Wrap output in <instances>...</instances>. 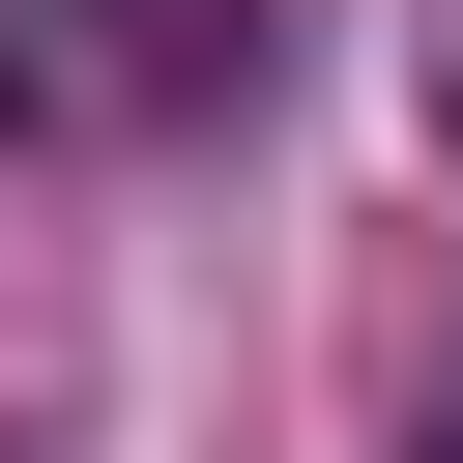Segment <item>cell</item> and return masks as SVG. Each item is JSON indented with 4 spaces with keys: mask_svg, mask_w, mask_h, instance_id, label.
Listing matches in <instances>:
<instances>
[{
    "mask_svg": "<svg viewBox=\"0 0 463 463\" xmlns=\"http://www.w3.org/2000/svg\"><path fill=\"white\" fill-rule=\"evenodd\" d=\"M434 463H463V405H434Z\"/></svg>",
    "mask_w": 463,
    "mask_h": 463,
    "instance_id": "cell-2",
    "label": "cell"
},
{
    "mask_svg": "<svg viewBox=\"0 0 463 463\" xmlns=\"http://www.w3.org/2000/svg\"><path fill=\"white\" fill-rule=\"evenodd\" d=\"M232 87H260V0H0V145H145Z\"/></svg>",
    "mask_w": 463,
    "mask_h": 463,
    "instance_id": "cell-1",
    "label": "cell"
}]
</instances>
